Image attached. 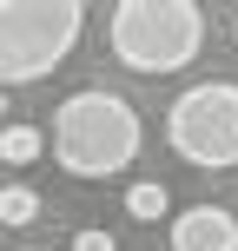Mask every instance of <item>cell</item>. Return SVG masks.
Wrapping results in <instances>:
<instances>
[{
    "label": "cell",
    "mask_w": 238,
    "mask_h": 251,
    "mask_svg": "<svg viewBox=\"0 0 238 251\" xmlns=\"http://www.w3.org/2000/svg\"><path fill=\"white\" fill-rule=\"evenodd\" d=\"M172 251H238V218L225 205H185V212L165 225Z\"/></svg>",
    "instance_id": "cell-5"
},
{
    "label": "cell",
    "mask_w": 238,
    "mask_h": 251,
    "mask_svg": "<svg viewBox=\"0 0 238 251\" xmlns=\"http://www.w3.org/2000/svg\"><path fill=\"white\" fill-rule=\"evenodd\" d=\"M106 47L126 73H179L205 47V7H192V0H119L106 20Z\"/></svg>",
    "instance_id": "cell-2"
},
{
    "label": "cell",
    "mask_w": 238,
    "mask_h": 251,
    "mask_svg": "<svg viewBox=\"0 0 238 251\" xmlns=\"http://www.w3.org/2000/svg\"><path fill=\"white\" fill-rule=\"evenodd\" d=\"M126 212H132L139 225H159V218L172 212V192H165L159 178H139V185H126Z\"/></svg>",
    "instance_id": "cell-7"
},
{
    "label": "cell",
    "mask_w": 238,
    "mask_h": 251,
    "mask_svg": "<svg viewBox=\"0 0 238 251\" xmlns=\"http://www.w3.org/2000/svg\"><path fill=\"white\" fill-rule=\"evenodd\" d=\"M165 146L199 172L238 165V79H199L165 113Z\"/></svg>",
    "instance_id": "cell-4"
},
{
    "label": "cell",
    "mask_w": 238,
    "mask_h": 251,
    "mask_svg": "<svg viewBox=\"0 0 238 251\" xmlns=\"http://www.w3.org/2000/svg\"><path fill=\"white\" fill-rule=\"evenodd\" d=\"M86 33L79 0H0V93L47 79Z\"/></svg>",
    "instance_id": "cell-3"
},
{
    "label": "cell",
    "mask_w": 238,
    "mask_h": 251,
    "mask_svg": "<svg viewBox=\"0 0 238 251\" xmlns=\"http://www.w3.org/2000/svg\"><path fill=\"white\" fill-rule=\"evenodd\" d=\"M73 251H119V238L106 225H86V231H73Z\"/></svg>",
    "instance_id": "cell-9"
},
{
    "label": "cell",
    "mask_w": 238,
    "mask_h": 251,
    "mask_svg": "<svg viewBox=\"0 0 238 251\" xmlns=\"http://www.w3.org/2000/svg\"><path fill=\"white\" fill-rule=\"evenodd\" d=\"M20 251H40V245H20Z\"/></svg>",
    "instance_id": "cell-11"
},
{
    "label": "cell",
    "mask_w": 238,
    "mask_h": 251,
    "mask_svg": "<svg viewBox=\"0 0 238 251\" xmlns=\"http://www.w3.org/2000/svg\"><path fill=\"white\" fill-rule=\"evenodd\" d=\"M0 119H13V113H7V93H0Z\"/></svg>",
    "instance_id": "cell-10"
},
{
    "label": "cell",
    "mask_w": 238,
    "mask_h": 251,
    "mask_svg": "<svg viewBox=\"0 0 238 251\" xmlns=\"http://www.w3.org/2000/svg\"><path fill=\"white\" fill-rule=\"evenodd\" d=\"M40 152H47V132H40V126H26V119L0 126V159H7V165H33Z\"/></svg>",
    "instance_id": "cell-6"
},
{
    "label": "cell",
    "mask_w": 238,
    "mask_h": 251,
    "mask_svg": "<svg viewBox=\"0 0 238 251\" xmlns=\"http://www.w3.org/2000/svg\"><path fill=\"white\" fill-rule=\"evenodd\" d=\"M53 165L73 178H113L126 165L139 159V146H146V126H139L132 100H119V93L106 86H86V93H66L60 106H53Z\"/></svg>",
    "instance_id": "cell-1"
},
{
    "label": "cell",
    "mask_w": 238,
    "mask_h": 251,
    "mask_svg": "<svg viewBox=\"0 0 238 251\" xmlns=\"http://www.w3.org/2000/svg\"><path fill=\"white\" fill-rule=\"evenodd\" d=\"M33 218H40L33 185H0V225H33Z\"/></svg>",
    "instance_id": "cell-8"
}]
</instances>
